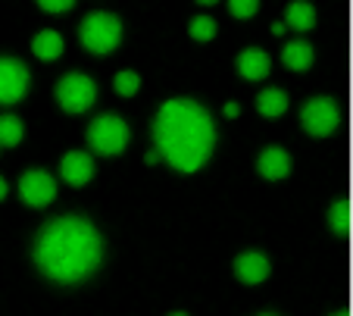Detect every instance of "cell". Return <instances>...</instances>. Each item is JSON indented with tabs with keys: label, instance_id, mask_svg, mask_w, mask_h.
<instances>
[{
	"label": "cell",
	"instance_id": "obj_1",
	"mask_svg": "<svg viewBox=\"0 0 353 316\" xmlns=\"http://www.w3.org/2000/svg\"><path fill=\"white\" fill-rule=\"evenodd\" d=\"M107 244L91 219L85 216H57L44 222L34 235L32 260L47 282L75 288L103 266Z\"/></svg>",
	"mask_w": 353,
	"mask_h": 316
},
{
	"label": "cell",
	"instance_id": "obj_2",
	"mask_svg": "<svg viewBox=\"0 0 353 316\" xmlns=\"http://www.w3.org/2000/svg\"><path fill=\"white\" fill-rule=\"evenodd\" d=\"M150 141L172 172L194 175L216 150V119L194 97H169L154 113Z\"/></svg>",
	"mask_w": 353,
	"mask_h": 316
},
{
	"label": "cell",
	"instance_id": "obj_3",
	"mask_svg": "<svg viewBox=\"0 0 353 316\" xmlns=\"http://www.w3.org/2000/svg\"><path fill=\"white\" fill-rule=\"evenodd\" d=\"M85 144L100 160H116L132 144V126L119 113H97L85 128Z\"/></svg>",
	"mask_w": 353,
	"mask_h": 316
},
{
	"label": "cell",
	"instance_id": "obj_4",
	"mask_svg": "<svg viewBox=\"0 0 353 316\" xmlns=\"http://www.w3.org/2000/svg\"><path fill=\"white\" fill-rule=\"evenodd\" d=\"M122 38H125V26L119 16L107 10H94L79 22V44L91 57H110L113 50H119Z\"/></svg>",
	"mask_w": 353,
	"mask_h": 316
},
{
	"label": "cell",
	"instance_id": "obj_5",
	"mask_svg": "<svg viewBox=\"0 0 353 316\" xmlns=\"http://www.w3.org/2000/svg\"><path fill=\"white\" fill-rule=\"evenodd\" d=\"M97 97H100V91H97L94 75L81 72V69L63 72L54 85V101L66 116H85L88 110L97 107Z\"/></svg>",
	"mask_w": 353,
	"mask_h": 316
},
{
	"label": "cell",
	"instance_id": "obj_6",
	"mask_svg": "<svg viewBox=\"0 0 353 316\" xmlns=\"http://www.w3.org/2000/svg\"><path fill=\"white\" fill-rule=\"evenodd\" d=\"M300 128H303L310 138H316V141L332 138L341 128L338 101L328 95H316V97H310V101H303L300 103Z\"/></svg>",
	"mask_w": 353,
	"mask_h": 316
},
{
	"label": "cell",
	"instance_id": "obj_7",
	"mask_svg": "<svg viewBox=\"0 0 353 316\" xmlns=\"http://www.w3.org/2000/svg\"><path fill=\"white\" fill-rule=\"evenodd\" d=\"M16 191H19V201L32 210H44L57 201V179L47 169H26L19 175V182H16Z\"/></svg>",
	"mask_w": 353,
	"mask_h": 316
},
{
	"label": "cell",
	"instance_id": "obj_8",
	"mask_svg": "<svg viewBox=\"0 0 353 316\" xmlns=\"http://www.w3.org/2000/svg\"><path fill=\"white\" fill-rule=\"evenodd\" d=\"M32 88V72L16 57H0V107H16Z\"/></svg>",
	"mask_w": 353,
	"mask_h": 316
},
{
	"label": "cell",
	"instance_id": "obj_9",
	"mask_svg": "<svg viewBox=\"0 0 353 316\" xmlns=\"http://www.w3.org/2000/svg\"><path fill=\"white\" fill-rule=\"evenodd\" d=\"M232 273L241 285L256 288V285H263L269 276H272V260H269V254H263V250H256V248L241 250V254L232 260Z\"/></svg>",
	"mask_w": 353,
	"mask_h": 316
},
{
	"label": "cell",
	"instance_id": "obj_10",
	"mask_svg": "<svg viewBox=\"0 0 353 316\" xmlns=\"http://www.w3.org/2000/svg\"><path fill=\"white\" fill-rule=\"evenodd\" d=\"M97 175V157L91 150H66L60 160V179L69 188H85Z\"/></svg>",
	"mask_w": 353,
	"mask_h": 316
},
{
	"label": "cell",
	"instance_id": "obj_11",
	"mask_svg": "<svg viewBox=\"0 0 353 316\" xmlns=\"http://www.w3.org/2000/svg\"><path fill=\"white\" fill-rule=\"evenodd\" d=\"M234 72H238L241 81H250V85H260L272 75V54L266 48H244L238 57H234Z\"/></svg>",
	"mask_w": 353,
	"mask_h": 316
},
{
	"label": "cell",
	"instance_id": "obj_12",
	"mask_svg": "<svg viewBox=\"0 0 353 316\" xmlns=\"http://www.w3.org/2000/svg\"><path fill=\"white\" fill-rule=\"evenodd\" d=\"M294 169V160L281 144H266V148L256 154V175L263 182H285Z\"/></svg>",
	"mask_w": 353,
	"mask_h": 316
},
{
	"label": "cell",
	"instance_id": "obj_13",
	"mask_svg": "<svg viewBox=\"0 0 353 316\" xmlns=\"http://www.w3.org/2000/svg\"><path fill=\"white\" fill-rule=\"evenodd\" d=\"M279 60H281V66L288 69V72H310L313 69V63H316V48L310 44L307 38H291V41H285V48H281V54H279Z\"/></svg>",
	"mask_w": 353,
	"mask_h": 316
},
{
	"label": "cell",
	"instance_id": "obj_14",
	"mask_svg": "<svg viewBox=\"0 0 353 316\" xmlns=\"http://www.w3.org/2000/svg\"><path fill=\"white\" fill-rule=\"evenodd\" d=\"M254 107H256V113H260L263 119H281V116L291 110V95H288L285 88H279V85H266V88L256 91Z\"/></svg>",
	"mask_w": 353,
	"mask_h": 316
},
{
	"label": "cell",
	"instance_id": "obj_15",
	"mask_svg": "<svg viewBox=\"0 0 353 316\" xmlns=\"http://www.w3.org/2000/svg\"><path fill=\"white\" fill-rule=\"evenodd\" d=\"M285 26H288V32H294V34H303L307 32H313L316 28V22H319V16H316V7L310 3V0H291L285 7Z\"/></svg>",
	"mask_w": 353,
	"mask_h": 316
},
{
	"label": "cell",
	"instance_id": "obj_16",
	"mask_svg": "<svg viewBox=\"0 0 353 316\" xmlns=\"http://www.w3.org/2000/svg\"><path fill=\"white\" fill-rule=\"evenodd\" d=\"M32 54H34V60H41V63H57L66 54V41H63V34L57 32V28H41L32 38Z\"/></svg>",
	"mask_w": 353,
	"mask_h": 316
},
{
	"label": "cell",
	"instance_id": "obj_17",
	"mask_svg": "<svg viewBox=\"0 0 353 316\" xmlns=\"http://www.w3.org/2000/svg\"><path fill=\"white\" fill-rule=\"evenodd\" d=\"M325 226L334 238H350V229H353L350 197H338V201H332V207H328V213H325Z\"/></svg>",
	"mask_w": 353,
	"mask_h": 316
},
{
	"label": "cell",
	"instance_id": "obj_18",
	"mask_svg": "<svg viewBox=\"0 0 353 316\" xmlns=\"http://www.w3.org/2000/svg\"><path fill=\"white\" fill-rule=\"evenodd\" d=\"M22 138H26V122L16 113H0V148H19Z\"/></svg>",
	"mask_w": 353,
	"mask_h": 316
},
{
	"label": "cell",
	"instance_id": "obj_19",
	"mask_svg": "<svg viewBox=\"0 0 353 316\" xmlns=\"http://www.w3.org/2000/svg\"><path fill=\"white\" fill-rule=\"evenodd\" d=\"M216 34H219V22H216L210 13L191 16V22H188V38L191 41H197V44H210Z\"/></svg>",
	"mask_w": 353,
	"mask_h": 316
},
{
	"label": "cell",
	"instance_id": "obj_20",
	"mask_svg": "<svg viewBox=\"0 0 353 316\" xmlns=\"http://www.w3.org/2000/svg\"><path fill=\"white\" fill-rule=\"evenodd\" d=\"M113 91L116 97H134L141 91V75L134 72V69H119V72L113 75Z\"/></svg>",
	"mask_w": 353,
	"mask_h": 316
},
{
	"label": "cell",
	"instance_id": "obj_21",
	"mask_svg": "<svg viewBox=\"0 0 353 316\" xmlns=\"http://www.w3.org/2000/svg\"><path fill=\"white\" fill-rule=\"evenodd\" d=\"M225 10H228L232 19L247 22V19H254V16L260 13V0H225Z\"/></svg>",
	"mask_w": 353,
	"mask_h": 316
},
{
	"label": "cell",
	"instance_id": "obj_22",
	"mask_svg": "<svg viewBox=\"0 0 353 316\" xmlns=\"http://www.w3.org/2000/svg\"><path fill=\"white\" fill-rule=\"evenodd\" d=\"M34 3H38V10L47 16H66L69 10H75L79 0H34Z\"/></svg>",
	"mask_w": 353,
	"mask_h": 316
},
{
	"label": "cell",
	"instance_id": "obj_23",
	"mask_svg": "<svg viewBox=\"0 0 353 316\" xmlns=\"http://www.w3.org/2000/svg\"><path fill=\"white\" fill-rule=\"evenodd\" d=\"M222 116H225V119H238V116H241V103L238 101H228L225 107H222Z\"/></svg>",
	"mask_w": 353,
	"mask_h": 316
},
{
	"label": "cell",
	"instance_id": "obj_24",
	"mask_svg": "<svg viewBox=\"0 0 353 316\" xmlns=\"http://www.w3.org/2000/svg\"><path fill=\"white\" fill-rule=\"evenodd\" d=\"M144 163H147V166H160V163H163V154H160L157 148H150V150L144 154Z\"/></svg>",
	"mask_w": 353,
	"mask_h": 316
},
{
	"label": "cell",
	"instance_id": "obj_25",
	"mask_svg": "<svg viewBox=\"0 0 353 316\" xmlns=\"http://www.w3.org/2000/svg\"><path fill=\"white\" fill-rule=\"evenodd\" d=\"M269 32L275 34V38H285V32H288V26H285V19H275L272 26H269Z\"/></svg>",
	"mask_w": 353,
	"mask_h": 316
},
{
	"label": "cell",
	"instance_id": "obj_26",
	"mask_svg": "<svg viewBox=\"0 0 353 316\" xmlns=\"http://www.w3.org/2000/svg\"><path fill=\"white\" fill-rule=\"evenodd\" d=\"M7 195H10V185H7V179H3V175H0V204L7 201Z\"/></svg>",
	"mask_w": 353,
	"mask_h": 316
},
{
	"label": "cell",
	"instance_id": "obj_27",
	"mask_svg": "<svg viewBox=\"0 0 353 316\" xmlns=\"http://www.w3.org/2000/svg\"><path fill=\"white\" fill-rule=\"evenodd\" d=\"M197 7H203V10H210V7H216V3H222V0H194Z\"/></svg>",
	"mask_w": 353,
	"mask_h": 316
},
{
	"label": "cell",
	"instance_id": "obj_28",
	"mask_svg": "<svg viewBox=\"0 0 353 316\" xmlns=\"http://www.w3.org/2000/svg\"><path fill=\"white\" fill-rule=\"evenodd\" d=\"M166 316H191V313H185V310H172V313H166Z\"/></svg>",
	"mask_w": 353,
	"mask_h": 316
},
{
	"label": "cell",
	"instance_id": "obj_29",
	"mask_svg": "<svg viewBox=\"0 0 353 316\" xmlns=\"http://www.w3.org/2000/svg\"><path fill=\"white\" fill-rule=\"evenodd\" d=\"M332 316H350V313H347V310H334Z\"/></svg>",
	"mask_w": 353,
	"mask_h": 316
},
{
	"label": "cell",
	"instance_id": "obj_30",
	"mask_svg": "<svg viewBox=\"0 0 353 316\" xmlns=\"http://www.w3.org/2000/svg\"><path fill=\"white\" fill-rule=\"evenodd\" d=\"M256 316H279V313H269V310H266V313H256Z\"/></svg>",
	"mask_w": 353,
	"mask_h": 316
},
{
	"label": "cell",
	"instance_id": "obj_31",
	"mask_svg": "<svg viewBox=\"0 0 353 316\" xmlns=\"http://www.w3.org/2000/svg\"><path fill=\"white\" fill-rule=\"evenodd\" d=\"M0 150H3V148H0Z\"/></svg>",
	"mask_w": 353,
	"mask_h": 316
}]
</instances>
